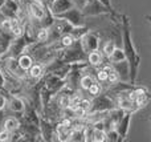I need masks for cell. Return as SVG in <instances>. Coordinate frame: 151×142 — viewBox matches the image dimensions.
Segmentation results:
<instances>
[{
  "mask_svg": "<svg viewBox=\"0 0 151 142\" xmlns=\"http://www.w3.org/2000/svg\"><path fill=\"white\" fill-rule=\"evenodd\" d=\"M17 61H19L20 68L23 69V71H25V72H28L29 69H31V66L35 64L33 56H32L31 53H21V55L17 57Z\"/></svg>",
  "mask_w": 151,
  "mask_h": 142,
  "instance_id": "4fadbf2b",
  "label": "cell"
},
{
  "mask_svg": "<svg viewBox=\"0 0 151 142\" xmlns=\"http://www.w3.org/2000/svg\"><path fill=\"white\" fill-rule=\"evenodd\" d=\"M89 65L91 66H99L104 63V57H102V53L99 50H94V52L88 53V57H86Z\"/></svg>",
  "mask_w": 151,
  "mask_h": 142,
  "instance_id": "2e32d148",
  "label": "cell"
},
{
  "mask_svg": "<svg viewBox=\"0 0 151 142\" xmlns=\"http://www.w3.org/2000/svg\"><path fill=\"white\" fill-rule=\"evenodd\" d=\"M80 41H81V45H82L83 52L86 55L90 52H94V50H98L99 48V37L94 32L88 31L86 33H83L81 36Z\"/></svg>",
  "mask_w": 151,
  "mask_h": 142,
  "instance_id": "8992f818",
  "label": "cell"
},
{
  "mask_svg": "<svg viewBox=\"0 0 151 142\" xmlns=\"http://www.w3.org/2000/svg\"><path fill=\"white\" fill-rule=\"evenodd\" d=\"M40 1H41L42 4H45V5H47V7H48V5H49V3L52 1V0H40Z\"/></svg>",
  "mask_w": 151,
  "mask_h": 142,
  "instance_id": "4dcf8cb0",
  "label": "cell"
},
{
  "mask_svg": "<svg viewBox=\"0 0 151 142\" xmlns=\"http://www.w3.org/2000/svg\"><path fill=\"white\" fill-rule=\"evenodd\" d=\"M83 128L85 126H74L70 130V134L68 137V141L72 142H81V141H85V134H83Z\"/></svg>",
  "mask_w": 151,
  "mask_h": 142,
  "instance_id": "9a60e30c",
  "label": "cell"
},
{
  "mask_svg": "<svg viewBox=\"0 0 151 142\" xmlns=\"http://www.w3.org/2000/svg\"><path fill=\"white\" fill-rule=\"evenodd\" d=\"M115 48H117V47H115V41H113V40H107V41L105 43L104 48H102V52H104L105 56H107V57H109Z\"/></svg>",
  "mask_w": 151,
  "mask_h": 142,
  "instance_id": "484cf974",
  "label": "cell"
},
{
  "mask_svg": "<svg viewBox=\"0 0 151 142\" xmlns=\"http://www.w3.org/2000/svg\"><path fill=\"white\" fill-rule=\"evenodd\" d=\"M121 32H122V49L126 53V60L130 65V84H135L138 77V69L141 65V56L134 47L131 39V28L130 21L126 15H121Z\"/></svg>",
  "mask_w": 151,
  "mask_h": 142,
  "instance_id": "6da1fadb",
  "label": "cell"
},
{
  "mask_svg": "<svg viewBox=\"0 0 151 142\" xmlns=\"http://www.w3.org/2000/svg\"><path fill=\"white\" fill-rule=\"evenodd\" d=\"M8 109L16 114H20V117H23L27 108H25V102L20 97L11 94V97L8 98Z\"/></svg>",
  "mask_w": 151,
  "mask_h": 142,
  "instance_id": "30bf717a",
  "label": "cell"
},
{
  "mask_svg": "<svg viewBox=\"0 0 151 142\" xmlns=\"http://www.w3.org/2000/svg\"><path fill=\"white\" fill-rule=\"evenodd\" d=\"M109 68L110 66H104L102 69H98L97 71V81L98 82H106L107 81V76H109Z\"/></svg>",
  "mask_w": 151,
  "mask_h": 142,
  "instance_id": "603a6c76",
  "label": "cell"
},
{
  "mask_svg": "<svg viewBox=\"0 0 151 142\" xmlns=\"http://www.w3.org/2000/svg\"><path fill=\"white\" fill-rule=\"evenodd\" d=\"M8 94L9 92L7 89H0V110H3L8 104Z\"/></svg>",
  "mask_w": 151,
  "mask_h": 142,
  "instance_id": "4316f807",
  "label": "cell"
},
{
  "mask_svg": "<svg viewBox=\"0 0 151 142\" xmlns=\"http://www.w3.org/2000/svg\"><path fill=\"white\" fill-rule=\"evenodd\" d=\"M7 141H11V132L1 129L0 130V142H7Z\"/></svg>",
  "mask_w": 151,
  "mask_h": 142,
  "instance_id": "f1b7e54d",
  "label": "cell"
},
{
  "mask_svg": "<svg viewBox=\"0 0 151 142\" xmlns=\"http://www.w3.org/2000/svg\"><path fill=\"white\" fill-rule=\"evenodd\" d=\"M29 77L33 80H41L45 74V65L41 63H35L29 69Z\"/></svg>",
  "mask_w": 151,
  "mask_h": 142,
  "instance_id": "7c38bea8",
  "label": "cell"
},
{
  "mask_svg": "<svg viewBox=\"0 0 151 142\" xmlns=\"http://www.w3.org/2000/svg\"><path fill=\"white\" fill-rule=\"evenodd\" d=\"M72 7H74L72 0H52L48 5V9L50 11L53 16H57L60 13L65 12V11L70 9Z\"/></svg>",
  "mask_w": 151,
  "mask_h": 142,
  "instance_id": "52a82bcc",
  "label": "cell"
},
{
  "mask_svg": "<svg viewBox=\"0 0 151 142\" xmlns=\"http://www.w3.org/2000/svg\"><path fill=\"white\" fill-rule=\"evenodd\" d=\"M83 134H85V142H94V128L93 125H86L83 128Z\"/></svg>",
  "mask_w": 151,
  "mask_h": 142,
  "instance_id": "d4e9b609",
  "label": "cell"
},
{
  "mask_svg": "<svg viewBox=\"0 0 151 142\" xmlns=\"http://www.w3.org/2000/svg\"><path fill=\"white\" fill-rule=\"evenodd\" d=\"M56 19H63V20H66L69 24H72L73 27H85V16L81 12V9L78 7H72L70 9L65 11V12L60 13V15L55 16Z\"/></svg>",
  "mask_w": 151,
  "mask_h": 142,
  "instance_id": "5b68a950",
  "label": "cell"
},
{
  "mask_svg": "<svg viewBox=\"0 0 151 142\" xmlns=\"http://www.w3.org/2000/svg\"><path fill=\"white\" fill-rule=\"evenodd\" d=\"M49 40V28L47 27H41L36 31V41L40 44H45Z\"/></svg>",
  "mask_w": 151,
  "mask_h": 142,
  "instance_id": "ffe728a7",
  "label": "cell"
},
{
  "mask_svg": "<svg viewBox=\"0 0 151 142\" xmlns=\"http://www.w3.org/2000/svg\"><path fill=\"white\" fill-rule=\"evenodd\" d=\"M88 92H89V94H90L91 97H96V96L101 94V92H102V85H101V82L94 81L93 84L90 85V88L88 89Z\"/></svg>",
  "mask_w": 151,
  "mask_h": 142,
  "instance_id": "cb8c5ba5",
  "label": "cell"
},
{
  "mask_svg": "<svg viewBox=\"0 0 151 142\" xmlns=\"http://www.w3.org/2000/svg\"><path fill=\"white\" fill-rule=\"evenodd\" d=\"M83 16H99V15H114V11L107 8L99 0H82L78 5Z\"/></svg>",
  "mask_w": 151,
  "mask_h": 142,
  "instance_id": "7a4b0ae2",
  "label": "cell"
},
{
  "mask_svg": "<svg viewBox=\"0 0 151 142\" xmlns=\"http://www.w3.org/2000/svg\"><path fill=\"white\" fill-rule=\"evenodd\" d=\"M131 116H133V112H125L122 116V118L119 120V122L117 124L115 129L118 130L121 136V140L125 141L126 137L129 134V130H130V122H131Z\"/></svg>",
  "mask_w": 151,
  "mask_h": 142,
  "instance_id": "ba28073f",
  "label": "cell"
},
{
  "mask_svg": "<svg viewBox=\"0 0 151 142\" xmlns=\"http://www.w3.org/2000/svg\"><path fill=\"white\" fill-rule=\"evenodd\" d=\"M106 141L109 142H118V141H122L121 140V136L118 133V130L115 128L113 129H107L106 130Z\"/></svg>",
  "mask_w": 151,
  "mask_h": 142,
  "instance_id": "7402d4cb",
  "label": "cell"
},
{
  "mask_svg": "<svg viewBox=\"0 0 151 142\" xmlns=\"http://www.w3.org/2000/svg\"><path fill=\"white\" fill-rule=\"evenodd\" d=\"M114 109V101L107 94H98L91 100V108L89 113H105Z\"/></svg>",
  "mask_w": 151,
  "mask_h": 142,
  "instance_id": "3957f363",
  "label": "cell"
},
{
  "mask_svg": "<svg viewBox=\"0 0 151 142\" xmlns=\"http://www.w3.org/2000/svg\"><path fill=\"white\" fill-rule=\"evenodd\" d=\"M94 81H96V80H94V77L91 76V74H82L80 79V88L83 90H88Z\"/></svg>",
  "mask_w": 151,
  "mask_h": 142,
  "instance_id": "44dd1931",
  "label": "cell"
},
{
  "mask_svg": "<svg viewBox=\"0 0 151 142\" xmlns=\"http://www.w3.org/2000/svg\"><path fill=\"white\" fill-rule=\"evenodd\" d=\"M150 100H151V93L146 89V88H143L142 92L139 93L138 98H137V105H138L139 109H141V108H143V106H146L147 104L150 102Z\"/></svg>",
  "mask_w": 151,
  "mask_h": 142,
  "instance_id": "d6986e66",
  "label": "cell"
},
{
  "mask_svg": "<svg viewBox=\"0 0 151 142\" xmlns=\"http://www.w3.org/2000/svg\"><path fill=\"white\" fill-rule=\"evenodd\" d=\"M146 19L149 20V23L151 24V15H147V16H146Z\"/></svg>",
  "mask_w": 151,
  "mask_h": 142,
  "instance_id": "1f68e13d",
  "label": "cell"
},
{
  "mask_svg": "<svg viewBox=\"0 0 151 142\" xmlns=\"http://www.w3.org/2000/svg\"><path fill=\"white\" fill-rule=\"evenodd\" d=\"M111 66L115 69V72L119 74L121 81L129 80V82H130V65H129L127 60L121 61V63H114V64H111Z\"/></svg>",
  "mask_w": 151,
  "mask_h": 142,
  "instance_id": "8fae6325",
  "label": "cell"
},
{
  "mask_svg": "<svg viewBox=\"0 0 151 142\" xmlns=\"http://www.w3.org/2000/svg\"><path fill=\"white\" fill-rule=\"evenodd\" d=\"M27 8H28L29 17H31L33 21H36V23L39 24V28H40V25H41V21L44 20L45 17H47L48 12H49L48 7L45 4H42L40 0H33L32 3H29Z\"/></svg>",
  "mask_w": 151,
  "mask_h": 142,
  "instance_id": "277c9868",
  "label": "cell"
},
{
  "mask_svg": "<svg viewBox=\"0 0 151 142\" xmlns=\"http://www.w3.org/2000/svg\"><path fill=\"white\" fill-rule=\"evenodd\" d=\"M99 1H101L102 4L106 5L107 8H110L111 11H114V9H113V5H111V0H99Z\"/></svg>",
  "mask_w": 151,
  "mask_h": 142,
  "instance_id": "f546056e",
  "label": "cell"
},
{
  "mask_svg": "<svg viewBox=\"0 0 151 142\" xmlns=\"http://www.w3.org/2000/svg\"><path fill=\"white\" fill-rule=\"evenodd\" d=\"M21 126V122L19 118H16V117H9V118H5L4 122H3V129L8 130V132H16V130H19Z\"/></svg>",
  "mask_w": 151,
  "mask_h": 142,
  "instance_id": "5bb4252c",
  "label": "cell"
},
{
  "mask_svg": "<svg viewBox=\"0 0 151 142\" xmlns=\"http://www.w3.org/2000/svg\"><path fill=\"white\" fill-rule=\"evenodd\" d=\"M126 60V53L122 48H115L113 50V53L109 56V61L111 64L114 63H121V61H125Z\"/></svg>",
  "mask_w": 151,
  "mask_h": 142,
  "instance_id": "ac0fdd59",
  "label": "cell"
},
{
  "mask_svg": "<svg viewBox=\"0 0 151 142\" xmlns=\"http://www.w3.org/2000/svg\"><path fill=\"white\" fill-rule=\"evenodd\" d=\"M105 141H106V130L94 129V142H105Z\"/></svg>",
  "mask_w": 151,
  "mask_h": 142,
  "instance_id": "83f0119b",
  "label": "cell"
},
{
  "mask_svg": "<svg viewBox=\"0 0 151 142\" xmlns=\"http://www.w3.org/2000/svg\"><path fill=\"white\" fill-rule=\"evenodd\" d=\"M40 132H41L42 141H52V137L56 136V128L52 126V124L48 120L41 117L40 118Z\"/></svg>",
  "mask_w": 151,
  "mask_h": 142,
  "instance_id": "9c48e42d",
  "label": "cell"
},
{
  "mask_svg": "<svg viewBox=\"0 0 151 142\" xmlns=\"http://www.w3.org/2000/svg\"><path fill=\"white\" fill-rule=\"evenodd\" d=\"M76 40L77 39H76L74 36H72L70 33H64V35H61L60 40L56 41V43L58 44V48H61V49H66V48L72 47V45L74 44Z\"/></svg>",
  "mask_w": 151,
  "mask_h": 142,
  "instance_id": "e0dca14e",
  "label": "cell"
}]
</instances>
